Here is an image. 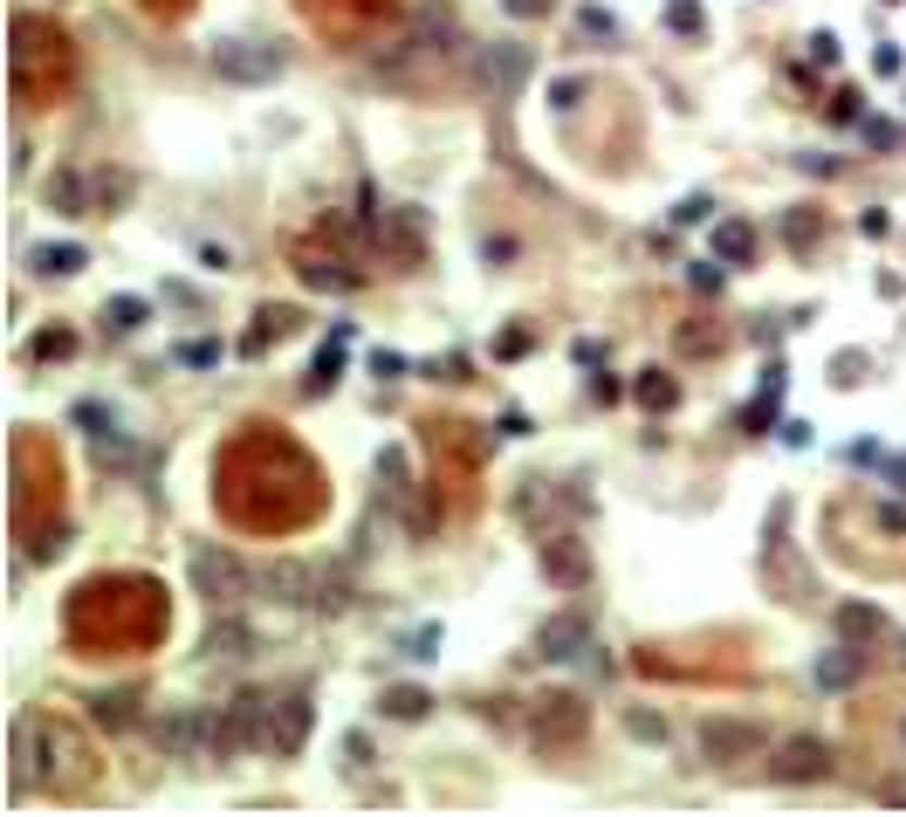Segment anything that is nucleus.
<instances>
[{
  "label": "nucleus",
  "mask_w": 906,
  "mask_h": 817,
  "mask_svg": "<svg viewBox=\"0 0 906 817\" xmlns=\"http://www.w3.org/2000/svg\"><path fill=\"white\" fill-rule=\"evenodd\" d=\"M310 728H316V707L295 687V694H282V701H275V715H268V749H275V756H295V749L310 742Z\"/></svg>",
  "instance_id": "7ed1b4c3"
},
{
  "label": "nucleus",
  "mask_w": 906,
  "mask_h": 817,
  "mask_svg": "<svg viewBox=\"0 0 906 817\" xmlns=\"http://www.w3.org/2000/svg\"><path fill=\"white\" fill-rule=\"evenodd\" d=\"M97 715H103V721H131V701L111 694V701H97Z\"/></svg>",
  "instance_id": "aec40b11"
},
{
  "label": "nucleus",
  "mask_w": 906,
  "mask_h": 817,
  "mask_svg": "<svg viewBox=\"0 0 906 817\" xmlns=\"http://www.w3.org/2000/svg\"><path fill=\"white\" fill-rule=\"evenodd\" d=\"M295 330V310H262V330H248V351H268L275 337Z\"/></svg>",
  "instance_id": "f8f14e48"
},
{
  "label": "nucleus",
  "mask_w": 906,
  "mask_h": 817,
  "mask_svg": "<svg viewBox=\"0 0 906 817\" xmlns=\"http://www.w3.org/2000/svg\"><path fill=\"white\" fill-rule=\"evenodd\" d=\"M138 316H144V303H138V296H117V303L103 310V324H111V330H131Z\"/></svg>",
  "instance_id": "2eb2a0df"
},
{
  "label": "nucleus",
  "mask_w": 906,
  "mask_h": 817,
  "mask_svg": "<svg viewBox=\"0 0 906 817\" xmlns=\"http://www.w3.org/2000/svg\"><path fill=\"white\" fill-rule=\"evenodd\" d=\"M426 707H433V701H426L419 687H392V694H385V715H392V721H413V715H426Z\"/></svg>",
  "instance_id": "ddd939ff"
},
{
  "label": "nucleus",
  "mask_w": 906,
  "mask_h": 817,
  "mask_svg": "<svg viewBox=\"0 0 906 817\" xmlns=\"http://www.w3.org/2000/svg\"><path fill=\"white\" fill-rule=\"evenodd\" d=\"M838 626H845L852 639H879V612H858V605H845V612H838Z\"/></svg>",
  "instance_id": "4468645a"
},
{
  "label": "nucleus",
  "mask_w": 906,
  "mask_h": 817,
  "mask_svg": "<svg viewBox=\"0 0 906 817\" xmlns=\"http://www.w3.org/2000/svg\"><path fill=\"white\" fill-rule=\"evenodd\" d=\"M28 268H41V275H76L83 268V248H35Z\"/></svg>",
  "instance_id": "9b49d317"
},
{
  "label": "nucleus",
  "mask_w": 906,
  "mask_h": 817,
  "mask_svg": "<svg viewBox=\"0 0 906 817\" xmlns=\"http://www.w3.org/2000/svg\"><path fill=\"white\" fill-rule=\"evenodd\" d=\"M625 728H632V736H645V742H659V715H639V707H632V715H625Z\"/></svg>",
  "instance_id": "a211bd4d"
},
{
  "label": "nucleus",
  "mask_w": 906,
  "mask_h": 817,
  "mask_svg": "<svg viewBox=\"0 0 906 817\" xmlns=\"http://www.w3.org/2000/svg\"><path fill=\"white\" fill-rule=\"evenodd\" d=\"M179 357H186V364H213L221 351H213V343H179Z\"/></svg>",
  "instance_id": "412c9836"
},
{
  "label": "nucleus",
  "mask_w": 906,
  "mask_h": 817,
  "mask_svg": "<svg viewBox=\"0 0 906 817\" xmlns=\"http://www.w3.org/2000/svg\"><path fill=\"white\" fill-rule=\"evenodd\" d=\"M577 736H584V701L577 694H550V701H536V715H529V742L536 749H570Z\"/></svg>",
  "instance_id": "f03ea898"
},
{
  "label": "nucleus",
  "mask_w": 906,
  "mask_h": 817,
  "mask_svg": "<svg viewBox=\"0 0 906 817\" xmlns=\"http://www.w3.org/2000/svg\"><path fill=\"white\" fill-rule=\"evenodd\" d=\"M248 585H254V570L234 550H221V543L192 550V591H200L206 605H234V598H248Z\"/></svg>",
  "instance_id": "f257e3e1"
},
{
  "label": "nucleus",
  "mask_w": 906,
  "mask_h": 817,
  "mask_svg": "<svg viewBox=\"0 0 906 817\" xmlns=\"http://www.w3.org/2000/svg\"><path fill=\"white\" fill-rule=\"evenodd\" d=\"M645 405H674V385H666L659 372H653V378H645Z\"/></svg>",
  "instance_id": "6ab92c4d"
},
{
  "label": "nucleus",
  "mask_w": 906,
  "mask_h": 817,
  "mask_svg": "<svg viewBox=\"0 0 906 817\" xmlns=\"http://www.w3.org/2000/svg\"><path fill=\"white\" fill-rule=\"evenodd\" d=\"M543 570L556 577V585H584V570H591V556L570 543V536H556V543L543 550Z\"/></svg>",
  "instance_id": "9d476101"
},
{
  "label": "nucleus",
  "mask_w": 906,
  "mask_h": 817,
  "mask_svg": "<svg viewBox=\"0 0 906 817\" xmlns=\"http://www.w3.org/2000/svg\"><path fill=\"white\" fill-rule=\"evenodd\" d=\"M721 254H755V234L748 227H721Z\"/></svg>",
  "instance_id": "f3484780"
},
{
  "label": "nucleus",
  "mask_w": 906,
  "mask_h": 817,
  "mask_svg": "<svg viewBox=\"0 0 906 817\" xmlns=\"http://www.w3.org/2000/svg\"><path fill=\"white\" fill-rule=\"evenodd\" d=\"M213 62H221V76H234V83H268V76H282V55H275L268 41H221V49H213Z\"/></svg>",
  "instance_id": "20e7f679"
},
{
  "label": "nucleus",
  "mask_w": 906,
  "mask_h": 817,
  "mask_svg": "<svg viewBox=\"0 0 906 817\" xmlns=\"http://www.w3.org/2000/svg\"><path fill=\"white\" fill-rule=\"evenodd\" d=\"M584 639H591V618H584V612H564V618H550V626H543L536 653H543V659H570Z\"/></svg>",
  "instance_id": "0eeeda50"
},
{
  "label": "nucleus",
  "mask_w": 906,
  "mask_h": 817,
  "mask_svg": "<svg viewBox=\"0 0 906 817\" xmlns=\"http://www.w3.org/2000/svg\"><path fill=\"white\" fill-rule=\"evenodd\" d=\"M776 777H783V783H796V777H825V742H790L783 749V756H776Z\"/></svg>",
  "instance_id": "1a4fd4ad"
},
{
  "label": "nucleus",
  "mask_w": 906,
  "mask_h": 817,
  "mask_svg": "<svg viewBox=\"0 0 906 817\" xmlns=\"http://www.w3.org/2000/svg\"><path fill=\"white\" fill-rule=\"evenodd\" d=\"M817 680H825V687H845V680H852V653H831L825 666H817Z\"/></svg>",
  "instance_id": "dca6fc26"
},
{
  "label": "nucleus",
  "mask_w": 906,
  "mask_h": 817,
  "mask_svg": "<svg viewBox=\"0 0 906 817\" xmlns=\"http://www.w3.org/2000/svg\"><path fill=\"white\" fill-rule=\"evenodd\" d=\"M474 62H481L488 97H515V90L529 83V55H523V49H508V41H488V49H474Z\"/></svg>",
  "instance_id": "39448f33"
},
{
  "label": "nucleus",
  "mask_w": 906,
  "mask_h": 817,
  "mask_svg": "<svg viewBox=\"0 0 906 817\" xmlns=\"http://www.w3.org/2000/svg\"><path fill=\"white\" fill-rule=\"evenodd\" d=\"M755 742H763V736H755L748 721H701V749H707L715 763H735V756H748Z\"/></svg>",
  "instance_id": "423d86ee"
},
{
  "label": "nucleus",
  "mask_w": 906,
  "mask_h": 817,
  "mask_svg": "<svg viewBox=\"0 0 906 817\" xmlns=\"http://www.w3.org/2000/svg\"><path fill=\"white\" fill-rule=\"evenodd\" d=\"M200 653H206V659H241V653H254V632L241 626V618H221V626H206Z\"/></svg>",
  "instance_id": "6e6552de"
}]
</instances>
